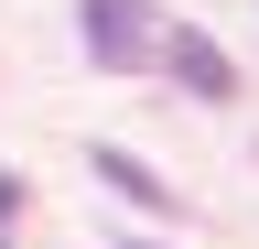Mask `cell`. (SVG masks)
<instances>
[{"label": "cell", "instance_id": "2", "mask_svg": "<svg viewBox=\"0 0 259 249\" xmlns=\"http://www.w3.org/2000/svg\"><path fill=\"white\" fill-rule=\"evenodd\" d=\"M162 65H173V87H194V98H238L227 44H216V33H194V22H173V33H162Z\"/></svg>", "mask_w": 259, "mask_h": 249}, {"label": "cell", "instance_id": "3", "mask_svg": "<svg viewBox=\"0 0 259 249\" xmlns=\"http://www.w3.org/2000/svg\"><path fill=\"white\" fill-rule=\"evenodd\" d=\"M87 163H97V184H119V195H130V206H173V184H162V173L141 163V152H119V141H97V152H87Z\"/></svg>", "mask_w": 259, "mask_h": 249}, {"label": "cell", "instance_id": "1", "mask_svg": "<svg viewBox=\"0 0 259 249\" xmlns=\"http://www.w3.org/2000/svg\"><path fill=\"white\" fill-rule=\"evenodd\" d=\"M76 33H87V54H97L108 76L162 65V22H151V0H76Z\"/></svg>", "mask_w": 259, "mask_h": 249}, {"label": "cell", "instance_id": "4", "mask_svg": "<svg viewBox=\"0 0 259 249\" xmlns=\"http://www.w3.org/2000/svg\"><path fill=\"white\" fill-rule=\"evenodd\" d=\"M22 228V173H0V238Z\"/></svg>", "mask_w": 259, "mask_h": 249}, {"label": "cell", "instance_id": "5", "mask_svg": "<svg viewBox=\"0 0 259 249\" xmlns=\"http://www.w3.org/2000/svg\"><path fill=\"white\" fill-rule=\"evenodd\" d=\"M130 249H162V238H130Z\"/></svg>", "mask_w": 259, "mask_h": 249}]
</instances>
